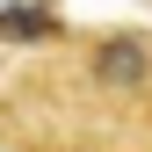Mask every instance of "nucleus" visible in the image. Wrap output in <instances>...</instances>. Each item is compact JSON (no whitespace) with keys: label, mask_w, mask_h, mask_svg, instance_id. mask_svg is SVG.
<instances>
[{"label":"nucleus","mask_w":152,"mask_h":152,"mask_svg":"<svg viewBox=\"0 0 152 152\" xmlns=\"http://www.w3.org/2000/svg\"><path fill=\"white\" fill-rule=\"evenodd\" d=\"M58 152H116V145H102V138H80V145H58Z\"/></svg>","instance_id":"2"},{"label":"nucleus","mask_w":152,"mask_h":152,"mask_svg":"<svg viewBox=\"0 0 152 152\" xmlns=\"http://www.w3.org/2000/svg\"><path fill=\"white\" fill-rule=\"evenodd\" d=\"M80 87L116 109H152V36L145 29H94L80 44Z\"/></svg>","instance_id":"1"}]
</instances>
